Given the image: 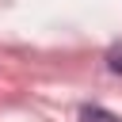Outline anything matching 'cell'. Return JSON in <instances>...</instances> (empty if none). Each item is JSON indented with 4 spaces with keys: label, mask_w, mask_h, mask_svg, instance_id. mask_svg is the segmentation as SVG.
<instances>
[{
    "label": "cell",
    "mask_w": 122,
    "mask_h": 122,
    "mask_svg": "<svg viewBox=\"0 0 122 122\" xmlns=\"http://www.w3.org/2000/svg\"><path fill=\"white\" fill-rule=\"evenodd\" d=\"M80 118L84 122H122V118H114L111 111H103V107H84L80 111Z\"/></svg>",
    "instance_id": "1"
},
{
    "label": "cell",
    "mask_w": 122,
    "mask_h": 122,
    "mask_svg": "<svg viewBox=\"0 0 122 122\" xmlns=\"http://www.w3.org/2000/svg\"><path fill=\"white\" fill-rule=\"evenodd\" d=\"M107 69H111L114 76H122V42H114V46L107 50Z\"/></svg>",
    "instance_id": "2"
}]
</instances>
